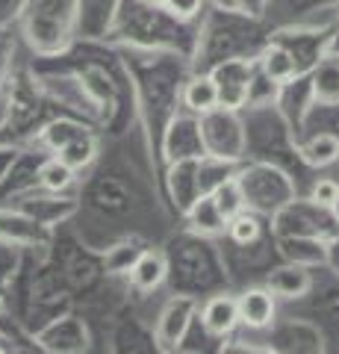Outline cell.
Here are the masks:
<instances>
[{"instance_id":"cell-4","label":"cell","mask_w":339,"mask_h":354,"mask_svg":"<svg viewBox=\"0 0 339 354\" xmlns=\"http://www.w3.org/2000/svg\"><path fill=\"white\" fill-rule=\"evenodd\" d=\"M266 39H269L266 18L206 6V12L198 21V41H195L189 65L192 71H210L222 59H233V57L257 59Z\"/></svg>"},{"instance_id":"cell-36","label":"cell","mask_w":339,"mask_h":354,"mask_svg":"<svg viewBox=\"0 0 339 354\" xmlns=\"http://www.w3.org/2000/svg\"><path fill=\"white\" fill-rule=\"evenodd\" d=\"M148 245L151 242L142 239L139 234H130V236H122L118 242H113V245L101 254L106 274L109 278H127V272L136 266V260L142 257V251H145Z\"/></svg>"},{"instance_id":"cell-18","label":"cell","mask_w":339,"mask_h":354,"mask_svg":"<svg viewBox=\"0 0 339 354\" xmlns=\"http://www.w3.org/2000/svg\"><path fill=\"white\" fill-rule=\"evenodd\" d=\"M21 213H27L30 218H36L39 225H45L50 230H57L65 221H71L80 213V198L77 195H62V192H48V189H32L27 195H21L12 201Z\"/></svg>"},{"instance_id":"cell-46","label":"cell","mask_w":339,"mask_h":354,"mask_svg":"<svg viewBox=\"0 0 339 354\" xmlns=\"http://www.w3.org/2000/svg\"><path fill=\"white\" fill-rule=\"evenodd\" d=\"M336 195H339V180H336V177H313V183L307 189V198H313L316 204L333 209Z\"/></svg>"},{"instance_id":"cell-31","label":"cell","mask_w":339,"mask_h":354,"mask_svg":"<svg viewBox=\"0 0 339 354\" xmlns=\"http://www.w3.org/2000/svg\"><path fill=\"white\" fill-rule=\"evenodd\" d=\"M278 109L283 113V118L292 124L295 130V136H298V130H301V121L304 115H307V109L313 106V92H310V77L307 74H298V77H292L289 83H283L280 86V92H278Z\"/></svg>"},{"instance_id":"cell-49","label":"cell","mask_w":339,"mask_h":354,"mask_svg":"<svg viewBox=\"0 0 339 354\" xmlns=\"http://www.w3.org/2000/svg\"><path fill=\"white\" fill-rule=\"evenodd\" d=\"M18 260H21V248H15V245H9V242L0 239V290H3L6 281L12 278Z\"/></svg>"},{"instance_id":"cell-35","label":"cell","mask_w":339,"mask_h":354,"mask_svg":"<svg viewBox=\"0 0 339 354\" xmlns=\"http://www.w3.org/2000/svg\"><path fill=\"white\" fill-rule=\"evenodd\" d=\"M180 218L186 221V230H192V234H201V236H213V239L222 236L224 234V225H227V218L222 216V209L215 207L210 192L195 198V201L189 204V209H186Z\"/></svg>"},{"instance_id":"cell-25","label":"cell","mask_w":339,"mask_h":354,"mask_svg":"<svg viewBox=\"0 0 339 354\" xmlns=\"http://www.w3.org/2000/svg\"><path fill=\"white\" fill-rule=\"evenodd\" d=\"M198 322L210 330L215 339H227L236 334L239 328V310H236V295L233 292H213L198 301Z\"/></svg>"},{"instance_id":"cell-6","label":"cell","mask_w":339,"mask_h":354,"mask_svg":"<svg viewBox=\"0 0 339 354\" xmlns=\"http://www.w3.org/2000/svg\"><path fill=\"white\" fill-rule=\"evenodd\" d=\"M21 39L36 59L59 57L77 41V3L74 0H27L18 15Z\"/></svg>"},{"instance_id":"cell-11","label":"cell","mask_w":339,"mask_h":354,"mask_svg":"<svg viewBox=\"0 0 339 354\" xmlns=\"http://www.w3.org/2000/svg\"><path fill=\"white\" fill-rule=\"evenodd\" d=\"M204 151L210 157L227 160V162H242L245 160V127L239 109L215 106L210 113L198 115Z\"/></svg>"},{"instance_id":"cell-29","label":"cell","mask_w":339,"mask_h":354,"mask_svg":"<svg viewBox=\"0 0 339 354\" xmlns=\"http://www.w3.org/2000/svg\"><path fill=\"white\" fill-rule=\"evenodd\" d=\"M89 130H97V127L89 124V121L77 118V115H71V113H57L53 118H48L45 124H41V130L36 133V139H32V145L45 148L48 153H57L59 148L68 145L71 139H77V136H83V133H89Z\"/></svg>"},{"instance_id":"cell-32","label":"cell","mask_w":339,"mask_h":354,"mask_svg":"<svg viewBox=\"0 0 339 354\" xmlns=\"http://www.w3.org/2000/svg\"><path fill=\"white\" fill-rule=\"evenodd\" d=\"M275 245L283 263H295L304 269L327 263V242L319 236H275Z\"/></svg>"},{"instance_id":"cell-9","label":"cell","mask_w":339,"mask_h":354,"mask_svg":"<svg viewBox=\"0 0 339 354\" xmlns=\"http://www.w3.org/2000/svg\"><path fill=\"white\" fill-rule=\"evenodd\" d=\"M269 227L275 236H319L331 242L339 236V218L331 207L316 204L307 195H295L275 216L269 218Z\"/></svg>"},{"instance_id":"cell-38","label":"cell","mask_w":339,"mask_h":354,"mask_svg":"<svg viewBox=\"0 0 339 354\" xmlns=\"http://www.w3.org/2000/svg\"><path fill=\"white\" fill-rule=\"evenodd\" d=\"M266 234H271L269 218L254 213V209H242V213H236L233 218H227L222 236H224V242H231V245H251V242H260Z\"/></svg>"},{"instance_id":"cell-15","label":"cell","mask_w":339,"mask_h":354,"mask_svg":"<svg viewBox=\"0 0 339 354\" xmlns=\"http://www.w3.org/2000/svg\"><path fill=\"white\" fill-rule=\"evenodd\" d=\"M339 12V0H266V18L269 27L280 24H316V27H333Z\"/></svg>"},{"instance_id":"cell-19","label":"cell","mask_w":339,"mask_h":354,"mask_svg":"<svg viewBox=\"0 0 339 354\" xmlns=\"http://www.w3.org/2000/svg\"><path fill=\"white\" fill-rule=\"evenodd\" d=\"M198 160H174L166 162L159 169V183H162V192H166V201L171 207L174 216H183L189 204L201 195V186H198Z\"/></svg>"},{"instance_id":"cell-21","label":"cell","mask_w":339,"mask_h":354,"mask_svg":"<svg viewBox=\"0 0 339 354\" xmlns=\"http://www.w3.org/2000/svg\"><path fill=\"white\" fill-rule=\"evenodd\" d=\"M195 313H198V298L171 295L168 301L162 304V310L157 313V322H154L157 351H177L186 328L192 325Z\"/></svg>"},{"instance_id":"cell-28","label":"cell","mask_w":339,"mask_h":354,"mask_svg":"<svg viewBox=\"0 0 339 354\" xmlns=\"http://www.w3.org/2000/svg\"><path fill=\"white\" fill-rule=\"evenodd\" d=\"M113 351H118V354H151V351H157L154 328H148L145 319H139L133 313L118 316L115 330H113Z\"/></svg>"},{"instance_id":"cell-54","label":"cell","mask_w":339,"mask_h":354,"mask_svg":"<svg viewBox=\"0 0 339 354\" xmlns=\"http://www.w3.org/2000/svg\"><path fill=\"white\" fill-rule=\"evenodd\" d=\"M333 216L339 218V195H336V201H333Z\"/></svg>"},{"instance_id":"cell-7","label":"cell","mask_w":339,"mask_h":354,"mask_svg":"<svg viewBox=\"0 0 339 354\" xmlns=\"http://www.w3.org/2000/svg\"><path fill=\"white\" fill-rule=\"evenodd\" d=\"M233 180L239 186L245 209H254V213L266 218H271L283 204L298 195V186H295L292 174L283 171L275 162L242 160V162H236Z\"/></svg>"},{"instance_id":"cell-3","label":"cell","mask_w":339,"mask_h":354,"mask_svg":"<svg viewBox=\"0 0 339 354\" xmlns=\"http://www.w3.org/2000/svg\"><path fill=\"white\" fill-rule=\"evenodd\" d=\"M166 286L174 295L206 298L213 292H222L231 286L222 257V245L213 236H201L192 230L174 234L166 248Z\"/></svg>"},{"instance_id":"cell-5","label":"cell","mask_w":339,"mask_h":354,"mask_svg":"<svg viewBox=\"0 0 339 354\" xmlns=\"http://www.w3.org/2000/svg\"><path fill=\"white\" fill-rule=\"evenodd\" d=\"M242 113V127H245V160H262L275 162L283 171L292 174L298 195H307L313 183V169L301 162L298 157V136L278 104L266 106H245Z\"/></svg>"},{"instance_id":"cell-37","label":"cell","mask_w":339,"mask_h":354,"mask_svg":"<svg viewBox=\"0 0 339 354\" xmlns=\"http://www.w3.org/2000/svg\"><path fill=\"white\" fill-rule=\"evenodd\" d=\"M307 77H310L313 104H322V106L339 104V57L327 53L325 59L316 62V68Z\"/></svg>"},{"instance_id":"cell-30","label":"cell","mask_w":339,"mask_h":354,"mask_svg":"<svg viewBox=\"0 0 339 354\" xmlns=\"http://www.w3.org/2000/svg\"><path fill=\"white\" fill-rule=\"evenodd\" d=\"M166 254L162 248L148 245L142 251V257L136 260V266L127 272V286L139 295H148V292H157L159 286H166Z\"/></svg>"},{"instance_id":"cell-40","label":"cell","mask_w":339,"mask_h":354,"mask_svg":"<svg viewBox=\"0 0 339 354\" xmlns=\"http://www.w3.org/2000/svg\"><path fill=\"white\" fill-rule=\"evenodd\" d=\"M39 186L48 192L74 195V189H77V171H74L71 165H65L57 153H48L39 169Z\"/></svg>"},{"instance_id":"cell-8","label":"cell","mask_w":339,"mask_h":354,"mask_svg":"<svg viewBox=\"0 0 339 354\" xmlns=\"http://www.w3.org/2000/svg\"><path fill=\"white\" fill-rule=\"evenodd\" d=\"M59 109L48 95L39 88L32 71L9 74L6 77V127L15 139L32 142L48 118H53Z\"/></svg>"},{"instance_id":"cell-12","label":"cell","mask_w":339,"mask_h":354,"mask_svg":"<svg viewBox=\"0 0 339 354\" xmlns=\"http://www.w3.org/2000/svg\"><path fill=\"white\" fill-rule=\"evenodd\" d=\"M331 30L333 27H316V24H280L269 27V39L287 48L298 74H310L316 62L331 53Z\"/></svg>"},{"instance_id":"cell-44","label":"cell","mask_w":339,"mask_h":354,"mask_svg":"<svg viewBox=\"0 0 339 354\" xmlns=\"http://www.w3.org/2000/svg\"><path fill=\"white\" fill-rule=\"evenodd\" d=\"M210 195H213L215 207L222 209V216H224V218H233L236 213H242V209H245L242 195H239V186H236L233 177H231V180H224L222 186H215Z\"/></svg>"},{"instance_id":"cell-20","label":"cell","mask_w":339,"mask_h":354,"mask_svg":"<svg viewBox=\"0 0 339 354\" xmlns=\"http://www.w3.org/2000/svg\"><path fill=\"white\" fill-rule=\"evenodd\" d=\"M254 65H257V59L233 57V59H222L218 65H213V68L206 71L215 83L218 106H224V109H242L245 106L248 83H251V74H254Z\"/></svg>"},{"instance_id":"cell-24","label":"cell","mask_w":339,"mask_h":354,"mask_svg":"<svg viewBox=\"0 0 339 354\" xmlns=\"http://www.w3.org/2000/svg\"><path fill=\"white\" fill-rule=\"evenodd\" d=\"M236 310L239 325L251 330H266L278 319V298L271 295L266 283H251L236 292Z\"/></svg>"},{"instance_id":"cell-1","label":"cell","mask_w":339,"mask_h":354,"mask_svg":"<svg viewBox=\"0 0 339 354\" xmlns=\"http://www.w3.org/2000/svg\"><path fill=\"white\" fill-rule=\"evenodd\" d=\"M122 59L130 71L136 92V118L145 130L148 153L157 169V148L166 124L180 113V88L189 77V57L174 50H145V48H122Z\"/></svg>"},{"instance_id":"cell-13","label":"cell","mask_w":339,"mask_h":354,"mask_svg":"<svg viewBox=\"0 0 339 354\" xmlns=\"http://www.w3.org/2000/svg\"><path fill=\"white\" fill-rule=\"evenodd\" d=\"M204 139H201V124H198V115L192 113H180L174 115L166 130L159 136V148H157V177L159 169L166 162L174 160H195V157H204Z\"/></svg>"},{"instance_id":"cell-26","label":"cell","mask_w":339,"mask_h":354,"mask_svg":"<svg viewBox=\"0 0 339 354\" xmlns=\"http://www.w3.org/2000/svg\"><path fill=\"white\" fill-rule=\"evenodd\" d=\"M74 3H77V39L106 41L122 0H74Z\"/></svg>"},{"instance_id":"cell-27","label":"cell","mask_w":339,"mask_h":354,"mask_svg":"<svg viewBox=\"0 0 339 354\" xmlns=\"http://www.w3.org/2000/svg\"><path fill=\"white\" fill-rule=\"evenodd\" d=\"M262 283L269 286L278 301H301L310 292V269L280 260L266 272V281Z\"/></svg>"},{"instance_id":"cell-2","label":"cell","mask_w":339,"mask_h":354,"mask_svg":"<svg viewBox=\"0 0 339 354\" xmlns=\"http://www.w3.org/2000/svg\"><path fill=\"white\" fill-rule=\"evenodd\" d=\"M106 41L122 48L174 50L192 57L198 41V21L174 18L159 0H122Z\"/></svg>"},{"instance_id":"cell-34","label":"cell","mask_w":339,"mask_h":354,"mask_svg":"<svg viewBox=\"0 0 339 354\" xmlns=\"http://www.w3.org/2000/svg\"><path fill=\"white\" fill-rule=\"evenodd\" d=\"M215 106H218V92H215L213 77L206 71H189L180 88V109L192 115H204Z\"/></svg>"},{"instance_id":"cell-45","label":"cell","mask_w":339,"mask_h":354,"mask_svg":"<svg viewBox=\"0 0 339 354\" xmlns=\"http://www.w3.org/2000/svg\"><path fill=\"white\" fill-rule=\"evenodd\" d=\"M15 53H18V39H15L12 27H0V83L12 74Z\"/></svg>"},{"instance_id":"cell-43","label":"cell","mask_w":339,"mask_h":354,"mask_svg":"<svg viewBox=\"0 0 339 354\" xmlns=\"http://www.w3.org/2000/svg\"><path fill=\"white\" fill-rule=\"evenodd\" d=\"M313 130H327V133H333V136L339 139V104L336 106L313 104L307 109V115H304V121H301L298 136H304V133H313Z\"/></svg>"},{"instance_id":"cell-47","label":"cell","mask_w":339,"mask_h":354,"mask_svg":"<svg viewBox=\"0 0 339 354\" xmlns=\"http://www.w3.org/2000/svg\"><path fill=\"white\" fill-rule=\"evenodd\" d=\"M159 3L180 21H201V15L206 12V6H210L206 0H159Z\"/></svg>"},{"instance_id":"cell-23","label":"cell","mask_w":339,"mask_h":354,"mask_svg":"<svg viewBox=\"0 0 339 354\" xmlns=\"http://www.w3.org/2000/svg\"><path fill=\"white\" fill-rule=\"evenodd\" d=\"M0 239L15 248H50L53 230L12 204H0Z\"/></svg>"},{"instance_id":"cell-42","label":"cell","mask_w":339,"mask_h":354,"mask_svg":"<svg viewBox=\"0 0 339 354\" xmlns=\"http://www.w3.org/2000/svg\"><path fill=\"white\" fill-rule=\"evenodd\" d=\"M278 92L280 86L271 80V77L254 65V74H251V83H248V97H245V106H266V104H275L278 101ZM242 106V109H245Z\"/></svg>"},{"instance_id":"cell-51","label":"cell","mask_w":339,"mask_h":354,"mask_svg":"<svg viewBox=\"0 0 339 354\" xmlns=\"http://www.w3.org/2000/svg\"><path fill=\"white\" fill-rule=\"evenodd\" d=\"M15 153H18L15 145H0V180L6 177L9 165H12V160H15Z\"/></svg>"},{"instance_id":"cell-22","label":"cell","mask_w":339,"mask_h":354,"mask_svg":"<svg viewBox=\"0 0 339 354\" xmlns=\"http://www.w3.org/2000/svg\"><path fill=\"white\" fill-rule=\"evenodd\" d=\"M45 157H48V151L32 145V142L27 148H18L6 177L0 180V204H12L15 198L39 189V169L45 162Z\"/></svg>"},{"instance_id":"cell-41","label":"cell","mask_w":339,"mask_h":354,"mask_svg":"<svg viewBox=\"0 0 339 354\" xmlns=\"http://www.w3.org/2000/svg\"><path fill=\"white\" fill-rule=\"evenodd\" d=\"M97 151H101V145H97V133L89 130V133H83V136L77 139H71L65 148L57 151V157L65 162V165H71L74 171H89L95 160H97Z\"/></svg>"},{"instance_id":"cell-16","label":"cell","mask_w":339,"mask_h":354,"mask_svg":"<svg viewBox=\"0 0 339 354\" xmlns=\"http://www.w3.org/2000/svg\"><path fill=\"white\" fill-rule=\"evenodd\" d=\"M266 348L283 354H322L325 330L310 319H275L269 328Z\"/></svg>"},{"instance_id":"cell-53","label":"cell","mask_w":339,"mask_h":354,"mask_svg":"<svg viewBox=\"0 0 339 354\" xmlns=\"http://www.w3.org/2000/svg\"><path fill=\"white\" fill-rule=\"evenodd\" d=\"M331 53H333V57H339V12H336L333 30H331Z\"/></svg>"},{"instance_id":"cell-48","label":"cell","mask_w":339,"mask_h":354,"mask_svg":"<svg viewBox=\"0 0 339 354\" xmlns=\"http://www.w3.org/2000/svg\"><path fill=\"white\" fill-rule=\"evenodd\" d=\"M206 3L218 9H231V12H245L254 18H262V12H266V0H206Z\"/></svg>"},{"instance_id":"cell-50","label":"cell","mask_w":339,"mask_h":354,"mask_svg":"<svg viewBox=\"0 0 339 354\" xmlns=\"http://www.w3.org/2000/svg\"><path fill=\"white\" fill-rule=\"evenodd\" d=\"M27 0H0V27H12L18 24V15L24 9Z\"/></svg>"},{"instance_id":"cell-10","label":"cell","mask_w":339,"mask_h":354,"mask_svg":"<svg viewBox=\"0 0 339 354\" xmlns=\"http://www.w3.org/2000/svg\"><path fill=\"white\" fill-rule=\"evenodd\" d=\"M50 245H57V251H53L50 257L57 260V266H59L65 283H68L71 295H92V292H97L106 283L109 274L104 269L101 254L89 251L83 242L71 239V236H59L57 239V230H53Z\"/></svg>"},{"instance_id":"cell-55","label":"cell","mask_w":339,"mask_h":354,"mask_svg":"<svg viewBox=\"0 0 339 354\" xmlns=\"http://www.w3.org/2000/svg\"><path fill=\"white\" fill-rule=\"evenodd\" d=\"M0 310H3V290H0Z\"/></svg>"},{"instance_id":"cell-17","label":"cell","mask_w":339,"mask_h":354,"mask_svg":"<svg viewBox=\"0 0 339 354\" xmlns=\"http://www.w3.org/2000/svg\"><path fill=\"white\" fill-rule=\"evenodd\" d=\"M80 198H86V204L97 209L101 216H127L133 213V204H136L133 186L122 174H109V171L95 174L86 183V189H80Z\"/></svg>"},{"instance_id":"cell-14","label":"cell","mask_w":339,"mask_h":354,"mask_svg":"<svg viewBox=\"0 0 339 354\" xmlns=\"http://www.w3.org/2000/svg\"><path fill=\"white\" fill-rule=\"evenodd\" d=\"M39 351H50V354H83L92 348V330L86 325V319L77 313H62L57 319H50L48 325H41L36 334Z\"/></svg>"},{"instance_id":"cell-52","label":"cell","mask_w":339,"mask_h":354,"mask_svg":"<svg viewBox=\"0 0 339 354\" xmlns=\"http://www.w3.org/2000/svg\"><path fill=\"white\" fill-rule=\"evenodd\" d=\"M327 266H331V269L339 274V236L327 242Z\"/></svg>"},{"instance_id":"cell-33","label":"cell","mask_w":339,"mask_h":354,"mask_svg":"<svg viewBox=\"0 0 339 354\" xmlns=\"http://www.w3.org/2000/svg\"><path fill=\"white\" fill-rule=\"evenodd\" d=\"M298 157L307 169H331L339 162V139L327 130H313L298 136Z\"/></svg>"},{"instance_id":"cell-39","label":"cell","mask_w":339,"mask_h":354,"mask_svg":"<svg viewBox=\"0 0 339 354\" xmlns=\"http://www.w3.org/2000/svg\"><path fill=\"white\" fill-rule=\"evenodd\" d=\"M257 65H260V68L266 71L278 86L289 83L292 77H298V68H295V62H292V57L287 53V48H280V44L271 41V39H266V44L260 48Z\"/></svg>"}]
</instances>
